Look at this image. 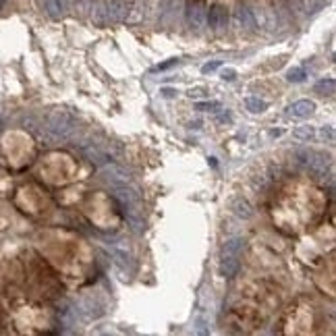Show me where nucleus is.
<instances>
[{
	"instance_id": "1",
	"label": "nucleus",
	"mask_w": 336,
	"mask_h": 336,
	"mask_svg": "<svg viewBox=\"0 0 336 336\" xmlns=\"http://www.w3.org/2000/svg\"><path fill=\"white\" fill-rule=\"evenodd\" d=\"M185 15H187V21H189V25H191L193 29H201L203 25H206V21H208L206 11H203V8L197 2L187 4V11H185Z\"/></svg>"
},
{
	"instance_id": "2",
	"label": "nucleus",
	"mask_w": 336,
	"mask_h": 336,
	"mask_svg": "<svg viewBox=\"0 0 336 336\" xmlns=\"http://www.w3.org/2000/svg\"><path fill=\"white\" fill-rule=\"evenodd\" d=\"M226 19H228V13L224 11L222 6H214V8L210 11V15H208L210 27H214V29L224 27V25H226Z\"/></svg>"
},
{
	"instance_id": "3",
	"label": "nucleus",
	"mask_w": 336,
	"mask_h": 336,
	"mask_svg": "<svg viewBox=\"0 0 336 336\" xmlns=\"http://www.w3.org/2000/svg\"><path fill=\"white\" fill-rule=\"evenodd\" d=\"M92 21L104 25V23H110L108 21V13H106V2H96L92 8Z\"/></svg>"
},
{
	"instance_id": "4",
	"label": "nucleus",
	"mask_w": 336,
	"mask_h": 336,
	"mask_svg": "<svg viewBox=\"0 0 336 336\" xmlns=\"http://www.w3.org/2000/svg\"><path fill=\"white\" fill-rule=\"evenodd\" d=\"M46 11L50 17H60L65 13V2L63 0H46Z\"/></svg>"
},
{
	"instance_id": "5",
	"label": "nucleus",
	"mask_w": 336,
	"mask_h": 336,
	"mask_svg": "<svg viewBox=\"0 0 336 336\" xmlns=\"http://www.w3.org/2000/svg\"><path fill=\"white\" fill-rule=\"evenodd\" d=\"M218 67V63H212V65H206V67H203V73H208V71H214Z\"/></svg>"
},
{
	"instance_id": "6",
	"label": "nucleus",
	"mask_w": 336,
	"mask_h": 336,
	"mask_svg": "<svg viewBox=\"0 0 336 336\" xmlns=\"http://www.w3.org/2000/svg\"><path fill=\"white\" fill-rule=\"evenodd\" d=\"M233 75H235V73H233V71H228V73H224V79H235Z\"/></svg>"
}]
</instances>
